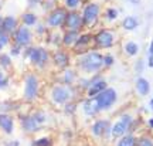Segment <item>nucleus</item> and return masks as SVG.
<instances>
[{
  "label": "nucleus",
  "instance_id": "58836bf2",
  "mask_svg": "<svg viewBox=\"0 0 153 146\" xmlns=\"http://www.w3.org/2000/svg\"><path fill=\"white\" fill-rule=\"evenodd\" d=\"M37 31L38 33H44L45 31V27H41V24H40V26H37Z\"/></svg>",
  "mask_w": 153,
  "mask_h": 146
},
{
  "label": "nucleus",
  "instance_id": "ea45409f",
  "mask_svg": "<svg viewBox=\"0 0 153 146\" xmlns=\"http://www.w3.org/2000/svg\"><path fill=\"white\" fill-rule=\"evenodd\" d=\"M149 67H150V68H153V57H152V55H149Z\"/></svg>",
  "mask_w": 153,
  "mask_h": 146
},
{
  "label": "nucleus",
  "instance_id": "1a4fd4ad",
  "mask_svg": "<svg viewBox=\"0 0 153 146\" xmlns=\"http://www.w3.org/2000/svg\"><path fill=\"white\" fill-rule=\"evenodd\" d=\"M62 27L65 28L67 31H78L81 33L82 28H84V22H82V16L81 11H68L65 16V22H64V26Z\"/></svg>",
  "mask_w": 153,
  "mask_h": 146
},
{
  "label": "nucleus",
  "instance_id": "9b49d317",
  "mask_svg": "<svg viewBox=\"0 0 153 146\" xmlns=\"http://www.w3.org/2000/svg\"><path fill=\"white\" fill-rule=\"evenodd\" d=\"M13 40H14V44L19 45L20 48L28 47L33 41V33L26 26H19V28L13 33Z\"/></svg>",
  "mask_w": 153,
  "mask_h": 146
},
{
  "label": "nucleus",
  "instance_id": "aec40b11",
  "mask_svg": "<svg viewBox=\"0 0 153 146\" xmlns=\"http://www.w3.org/2000/svg\"><path fill=\"white\" fill-rule=\"evenodd\" d=\"M79 34L81 33H78V31H67L65 30L64 34H62V37H61V41H62V44L65 47H74L78 37H79Z\"/></svg>",
  "mask_w": 153,
  "mask_h": 146
},
{
  "label": "nucleus",
  "instance_id": "f03ea898",
  "mask_svg": "<svg viewBox=\"0 0 153 146\" xmlns=\"http://www.w3.org/2000/svg\"><path fill=\"white\" fill-rule=\"evenodd\" d=\"M101 14H102L101 4L97 3V1H88L81 11L84 28H92L94 26H97Z\"/></svg>",
  "mask_w": 153,
  "mask_h": 146
},
{
  "label": "nucleus",
  "instance_id": "bb28decb",
  "mask_svg": "<svg viewBox=\"0 0 153 146\" xmlns=\"http://www.w3.org/2000/svg\"><path fill=\"white\" fill-rule=\"evenodd\" d=\"M119 16V11L114 9V7H109V9H106L105 11V17H106V20H109V22H115L116 19Z\"/></svg>",
  "mask_w": 153,
  "mask_h": 146
},
{
  "label": "nucleus",
  "instance_id": "20e7f679",
  "mask_svg": "<svg viewBox=\"0 0 153 146\" xmlns=\"http://www.w3.org/2000/svg\"><path fill=\"white\" fill-rule=\"evenodd\" d=\"M51 101L58 105H65L70 104L71 99L74 98V89L71 88V85H65V84H57L51 88L50 92Z\"/></svg>",
  "mask_w": 153,
  "mask_h": 146
},
{
  "label": "nucleus",
  "instance_id": "39448f33",
  "mask_svg": "<svg viewBox=\"0 0 153 146\" xmlns=\"http://www.w3.org/2000/svg\"><path fill=\"white\" fill-rule=\"evenodd\" d=\"M94 99H95V102H97V107H98L99 112H105V111H109L115 105L116 99H118V92H116L115 88L108 87L105 91L98 94Z\"/></svg>",
  "mask_w": 153,
  "mask_h": 146
},
{
  "label": "nucleus",
  "instance_id": "a19ab883",
  "mask_svg": "<svg viewBox=\"0 0 153 146\" xmlns=\"http://www.w3.org/2000/svg\"><path fill=\"white\" fill-rule=\"evenodd\" d=\"M140 71H142V61L137 63V72H140Z\"/></svg>",
  "mask_w": 153,
  "mask_h": 146
},
{
  "label": "nucleus",
  "instance_id": "0eeeda50",
  "mask_svg": "<svg viewBox=\"0 0 153 146\" xmlns=\"http://www.w3.org/2000/svg\"><path fill=\"white\" fill-rule=\"evenodd\" d=\"M132 125V116L128 114L120 115V118L111 126V135L115 139H119L122 136H125L128 133V130Z\"/></svg>",
  "mask_w": 153,
  "mask_h": 146
},
{
  "label": "nucleus",
  "instance_id": "4468645a",
  "mask_svg": "<svg viewBox=\"0 0 153 146\" xmlns=\"http://www.w3.org/2000/svg\"><path fill=\"white\" fill-rule=\"evenodd\" d=\"M0 28L7 34H13L19 28V22L14 16H6L0 19Z\"/></svg>",
  "mask_w": 153,
  "mask_h": 146
},
{
  "label": "nucleus",
  "instance_id": "4c0bfd02",
  "mask_svg": "<svg viewBox=\"0 0 153 146\" xmlns=\"http://www.w3.org/2000/svg\"><path fill=\"white\" fill-rule=\"evenodd\" d=\"M149 55L153 57V40L150 41V45H149Z\"/></svg>",
  "mask_w": 153,
  "mask_h": 146
},
{
  "label": "nucleus",
  "instance_id": "79ce46f5",
  "mask_svg": "<svg viewBox=\"0 0 153 146\" xmlns=\"http://www.w3.org/2000/svg\"><path fill=\"white\" fill-rule=\"evenodd\" d=\"M7 146H19V142H16V141H14V142H11V143H9V145H7Z\"/></svg>",
  "mask_w": 153,
  "mask_h": 146
},
{
  "label": "nucleus",
  "instance_id": "6ab92c4d",
  "mask_svg": "<svg viewBox=\"0 0 153 146\" xmlns=\"http://www.w3.org/2000/svg\"><path fill=\"white\" fill-rule=\"evenodd\" d=\"M82 111H84V114L87 115V116H95V115L99 112L95 99H94V98H89L87 101H84V104H82Z\"/></svg>",
  "mask_w": 153,
  "mask_h": 146
},
{
  "label": "nucleus",
  "instance_id": "c03bdc74",
  "mask_svg": "<svg viewBox=\"0 0 153 146\" xmlns=\"http://www.w3.org/2000/svg\"><path fill=\"white\" fill-rule=\"evenodd\" d=\"M3 78H4V75H3V72L0 71V80H3Z\"/></svg>",
  "mask_w": 153,
  "mask_h": 146
},
{
  "label": "nucleus",
  "instance_id": "c9c22d12",
  "mask_svg": "<svg viewBox=\"0 0 153 146\" xmlns=\"http://www.w3.org/2000/svg\"><path fill=\"white\" fill-rule=\"evenodd\" d=\"M131 4H133V6H139L140 3H142V0H128Z\"/></svg>",
  "mask_w": 153,
  "mask_h": 146
},
{
  "label": "nucleus",
  "instance_id": "49530a36",
  "mask_svg": "<svg viewBox=\"0 0 153 146\" xmlns=\"http://www.w3.org/2000/svg\"><path fill=\"white\" fill-rule=\"evenodd\" d=\"M33 1H41V0H33Z\"/></svg>",
  "mask_w": 153,
  "mask_h": 146
},
{
  "label": "nucleus",
  "instance_id": "a878e982",
  "mask_svg": "<svg viewBox=\"0 0 153 146\" xmlns=\"http://www.w3.org/2000/svg\"><path fill=\"white\" fill-rule=\"evenodd\" d=\"M84 0H64V7L68 11H75L82 6Z\"/></svg>",
  "mask_w": 153,
  "mask_h": 146
},
{
  "label": "nucleus",
  "instance_id": "f3484780",
  "mask_svg": "<svg viewBox=\"0 0 153 146\" xmlns=\"http://www.w3.org/2000/svg\"><path fill=\"white\" fill-rule=\"evenodd\" d=\"M0 129L4 133L10 135L14 129V121L9 114H0Z\"/></svg>",
  "mask_w": 153,
  "mask_h": 146
},
{
  "label": "nucleus",
  "instance_id": "72a5a7b5",
  "mask_svg": "<svg viewBox=\"0 0 153 146\" xmlns=\"http://www.w3.org/2000/svg\"><path fill=\"white\" fill-rule=\"evenodd\" d=\"M36 146H51V141L48 138H41V139L36 141Z\"/></svg>",
  "mask_w": 153,
  "mask_h": 146
},
{
  "label": "nucleus",
  "instance_id": "ddd939ff",
  "mask_svg": "<svg viewBox=\"0 0 153 146\" xmlns=\"http://www.w3.org/2000/svg\"><path fill=\"white\" fill-rule=\"evenodd\" d=\"M108 88V84L104 78H97V80H91V85L87 89V95L89 98H95L98 94L105 91Z\"/></svg>",
  "mask_w": 153,
  "mask_h": 146
},
{
  "label": "nucleus",
  "instance_id": "423d86ee",
  "mask_svg": "<svg viewBox=\"0 0 153 146\" xmlns=\"http://www.w3.org/2000/svg\"><path fill=\"white\" fill-rule=\"evenodd\" d=\"M26 57L30 60V63L34 64L38 68H43L50 61L48 51L44 47H28L26 50Z\"/></svg>",
  "mask_w": 153,
  "mask_h": 146
},
{
  "label": "nucleus",
  "instance_id": "473e14b6",
  "mask_svg": "<svg viewBox=\"0 0 153 146\" xmlns=\"http://www.w3.org/2000/svg\"><path fill=\"white\" fill-rule=\"evenodd\" d=\"M0 64L3 65V67H9V65L11 64V60H10V57H9V55H0Z\"/></svg>",
  "mask_w": 153,
  "mask_h": 146
},
{
  "label": "nucleus",
  "instance_id": "f704fd0d",
  "mask_svg": "<svg viewBox=\"0 0 153 146\" xmlns=\"http://www.w3.org/2000/svg\"><path fill=\"white\" fill-rule=\"evenodd\" d=\"M20 47H19V45H14V47H13V50H11V54H14V55H17V54H20Z\"/></svg>",
  "mask_w": 153,
  "mask_h": 146
},
{
  "label": "nucleus",
  "instance_id": "e433bc0d",
  "mask_svg": "<svg viewBox=\"0 0 153 146\" xmlns=\"http://www.w3.org/2000/svg\"><path fill=\"white\" fill-rule=\"evenodd\" d=\"M6 85H7V80H6V78L0 80V88H4Z\"/></svg>",
  "mask_w": 153,
  "mask_h": 146
},
{
  "label": "nucleus",
  "instance_id": "a18cd8bd",
  "mask_svg": "<svg viewBox=\"0 0 153 146\" xmlns=\"http://www.w3.org/2000/svg\"><path fill=\"white\" fill-rule=\"evenodd\" d=\"M150 108L153 109V99H150Z\"/></svg>",
  "mask_w": 153,
  "mask_h": 146
},
{
  "label": "nucleus",
  "instance_id": "7c9ffc66",
  "mask_svg": "<svg viewBox=\"0 0 153 146\" xmlns=\"http://www.w3.org/2000/svg\"><path fill=\"white\" fill-rule=\"evenodd\" d=\"M33 118L36 119V122H37L40 126H41V125H43L44 122L47 121V116H45V114H44V112H41V111H38V112H34V114H33Z\"/></svg>",
  "mask_w": 153,
  "mask_h": 146
},
{
  "label": "nucleus",
  "instance_id": "2eb2a0df",
  "mask_svg": "<svg viewBox=\"0 0 153 146\" xmlns=\"http://www.w3.org/2000/svg\"><path fill=\"white\" fill-rule=\"evenodd\" d=\"M53 60H54V64L57 65V67H60V68H67V67L70 65V61H71L70 54H68L67 51H64V50L55 51Z\"/></svg>",
  "mask_w": 153,
  "mask_h": 146
},
{
  "label": "nucleus",
  "instance_id": "de8ad7c7",
  "mask_svg": "<svg viewBox=\"0 0 153 146\" xmlns=\"http://www.w3.org/2000/svg\"><path fill=\"white\" fill-rule=\"evenodd\" d=\"M0 9H1V1H0Z\"/></svg>",
  "mask_w": 153,
  "mask_h": 146
},
{
  "label": "nucleus",
  "instance_id": "dca6fc26",
  "mask_svg": "<svg viewBox=\"0 0 153 146\" xmlns=\"http://www.w3.org/2000/svg\"><path fill=\"white\" fill-rule=\"evenodd\" d=\"M22 126L24 132L27 133H34L40 130V125L36 122V119L33 118V115H28V116H23L22 118Z\"/></svg>",
  "mask_w": 153,
  "mask_h": 146
},
{
  "label": "nucleus",
  "instance_id": "a211bd4d",
  "mask_svg": "<svg viewBox=\"0 0 153 146\" xmlns=\"http://www.w3.org/2000/svg\"><path fill=\"white\" fill-rule=\"evenodd\" d=\"M91 41H94V34L92 33H89V31L88 33H81L74 47H75V50H84V48H87L88 44L91 43Z\"/></svg>",
  "mask_w": 153,
  "mask_h": 146
},
{
  "label": "nucleus",
  "instance_id": "37998d69",
  "mask_svg": "<svg viewBox=\"0 0 153 146\" xmlns=\"http://www.w3.org/2000/svg\"><path fill=\"white\" fill-rule=\"evenodd\" d=\"M149 126H150V128H153V118L149 119Z\"/></svg>",
  "mask_w": 153,
  "mask_h": 146
},
{
  "label": "nucleus",
  "instance_id": "9d476101",
  "mask_svg": "<svg viewBox=\"0 0 153 146\" xmlns=\"http://www.w3.org/2000/svg\"><path fill=\"white\" fill-rule=\"evenodd\" d=\"M38 89H40V81L37 75L28 74L24 80V98L27 101H34L38 97Z\"/></svg>",
  "mask_w": 153,
  "mask_h": 146
},
{
  "label": "nucleus",
  "instance_id": "412c9836",
  "mask_svg": "<svg viewBox=\"0 0 153 146\" xmlns=\"http://www.w3.org/2000/svg\"><path fill=\"white\" fill-rule=\"evenodd\" d=\"M136 91L139 92V95H142V97H146L149 92H150V84L146 78H143V77H139L136 80Z\"/></svg>",
  "mask_w": 153,
  "mask_h": 146
},
{
  "label": "nucleus",
  "instance_id": "393cba45",
  "mask_svg": "<svg viewBox=\"0 0 153 146\" xmlns=\"http://www.w3.org/2000/svg\"><path fill=\"white\" fill-rule=\"evenodd\" d=\"M123 51H125L128 55L133 57V55H136L137 53H139V44L135 43V41H128V43H125V45H123Z\"/></svg>",
  "mask_w": 153,
  "mask_h": 146
},
{
  "label": "nucleus",
  "instance_id": "b1692460",
  "mask_svg": "<svg viewBox=\"0 0 153 146\" xmlns=\"http://www.w3.org/2000/svg\"><path fill=\"white\" fill-rule=\"evenodd\" d=\"M136 136L135 135H125L118 139V143L116 146H136Z\"/></svg>",
  "mask_w": 153,
  "mask_h": 146
},
{
  "label": "nucleus",
  "instance_id": "c85d7f7f",
  "mask_svg": "<svg viewBox=\"0 0 153 146\" xmlns=\"http://www.w3.org/2000/svg\"><path fill=\"white\" fill-rule=\"evenodd\" d=\"M9 41H10V34L4 33L0 28V51L3 50V47H6L9 44Z\"/></svg>",
  "mask_w": 153,
  "mask_h": 146
},
{
  "label": "nucleus",
  "instance_id": "7ed1b4c3",
  "mask_svg": "<svg viewBox=\"0 0 153 146\" xmlns=\"http://www.w3.org/2000/svg\"><path fill=\"white\" fill-rule=\"evenodd\" d=\"M116 33L112 28H101L94 34V45L97 50H108L115 45Z\"/></svg>",
  "mask_w": 153,
  "mask_h": 146
},
{
  "label": "nucleus",
  "instance_id": "f8f14e48",
  "mask_svg": "<svg viewBox=\"0 0 153 146\" xmlns=\"http://www.w3.org/2000/svg\"><path fill=\"white\" fill-rule=\"evenodd\" d=\"M91 132H92V135L97 136V138H102V136L106 135L108 132L111 133L109 121H106V119H98V121L94 122V125L91 126Z\"/></svg>",
  "mask_w": 153,
  "mask_h": 146
},
{
  "label": "nucleus",
  "instance_id": "f257e3e1",
  "mask_svg": "<svg viewBox=\"0 0 153 146\" xmlns=\"http://www.w3.org/2000/svg\"><path fill=\"white\" fill-rule=\"evenodd\" d=\"M76 65L84 74H98L104 68V54L99 51H85L78 57Z\"/></svg>",
  "mask_w": 153,
  "mask_h": 146
},
{
  "label": "nucleus",
  "instance_id": "5701e85b",
  "mask_svg": "<svg viewBox=\"0 0 153 146\" xmlns=\"http://www.w3.org/2000/svg\"><path fill=\"white\" fill-rule=\"evenodd\" d=\"M22 22H23V26H26V27L30 28L31 26H36V24H37L38 19L33 11H26L22 16Z\"/></svg>",
  "mask_w": 153,
  "mask_h": 146
},
{
  "label": "nucleus",
  "instance_id": "4be33fe9",
  "mask_svg": "<svg viewBox=\"0 0 153 146\" xmlns=\"http://www.w3.org/2000/svg\"><path fill=\"white\" fill-rule=\"evenodd\" d=\"M137 26H139V22H137L136 17L133 16H126L122 20V28L126 30V31H133V30L137 28Z\"/></svg>",
  "mask_w": 153,
  "mask_h": 146
},
{
  "label": "nucleus",
  "instance_id": "6e6552de",
  "mask_svg": "<svg viewBox=\"0 0 153 146\" xmlns=\"http://www.w3.org/2000/svg\"><path fill=\"white\" fill-rule=\"evenodd\" d=\"M68 10L65 7H55L50 11V14L47 16V22H45V26L50 28H58L64 26V22H65V16Z\"/></svg>",
  "mask_w": 153,
  "mask_h": 146
},
{
  "label": "nucleus",
  "instance_id": "c756f323",
  "mask_svg": "<svg viewBox=\"0 0 153 146\" xmlns=\"http://www.w3.org/2000/svg\"><path fill=\"white\" fill-rule=\"evenodd\" d=\"M136 146H153V139L150 136H142L140 139H137Z\"/></svg>",
  "mask_w": 153,
  "mask_h": 146
},
{
  "label": "nucleus",
  "instance_id": "2f4dec72",
  "mask_svg": "<svg viewBox=\"0 0 153 146\" xmlns=\"http://www.w3.org/2000/svg\"><path fill=\"white\" fill-rule=\"evenodd\" d=\"M114 63H115V58L112 54L104 55V67H111V65H114Z\"/></svg>",
  "mask_w": 153,
  "mask_h": 146
},
{
  "label": "nucleus",
  "instance_id": "cd10ccee",
  "mask_svg": "<svg viewBox=\"0 0 153 146\" xmlns=\"http://www.w3.org/2000/svg\"><path fill=\"white\" fill-rule=\"evenodd\" d=\"M74 77H75L74 71L72 70H65L64 71V77H62V82H64L65 85H71V82L74 81Z\"/></svg>",
  "mask_w": 153,
  "mask_h": 146
}]
</instances>
